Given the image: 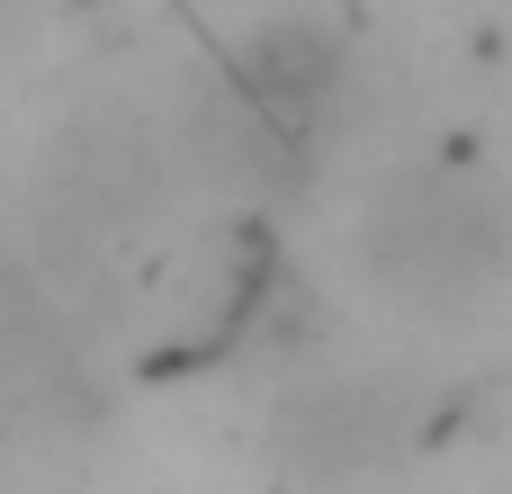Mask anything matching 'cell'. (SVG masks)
I'll use <instances>...</instances> for the list:
<instances>
[{"label": "cell", "instance_id": "obj_1", "mask_svg": "<svg viewBox=\"0 0 512 494\" xmlns=\"http://www.w3.org/2000/svg\"><path fill=\"white\" fill-rule=\"evenodd\" d=\"M360 270L405 315H477L512 279V198L468 162H405L360 198Z\"/></svg>", "mask_w": 512, "mask_h": 494}, {"label": "cell", "instance_id": "obj_2", "mask_svg": "<svg viewBox=\"0 0 512 494\" xmlns=\"http://www.w3.org/2000/svg\"><path fill=\"white\" fill-rule=\"evenodd\" d=\"M423 432V396L405 378H324L270 405V468L333 486L360 468H387L396 450H414Z\"/></svg>", "mask_w": 512, "mask_h": 494}, {"label": "cell", "instance_id": "obj_3", "mask_svg": "<svg viewBox=\"0 0 512 494\" xmlns=\"http://www.w3.org/2000/svg\"><path fill=\"white\" fill-rule=\"evenodd\" d=\"M288 144H306L324 117H333V99L351 90V45L324 27V18H270L252 45H243V63L225 72Z\"/></svg>", "mask_w": 512, "mask_h": 494}, {"label": "cell", "instance_id": "obj_4", "mask_svg": "<svg viewBox=\"0 0 512 494\" xmlns=\"http://www.w3.org/2000/svg\"><path fill=\"white\" fill-rule=\"evenodd\" d=\"M180 153L198 162V180H216L225 198H288L297 189V153L306 144H288L234 81H207L198 99H189V117H180Z\"/></svg>", "mask_w": 512, "mask_h": 494}, {"label": "cell", "instance_id": "obj_5", "mask_svg": "<svg viewBox=\"0 0 512 494\" xmlns=\"http://www.w3.org/2000/svg\"><path fill=\"white\" fill-rule=\"evenodd\" d=\"M63 189H72L81 225L135 216V207L162 189V144H153V126L126 117V108H90V117L63 135Z\"/></svg>", "mask_w": 512, "mask_h": 494}]
</instances>
